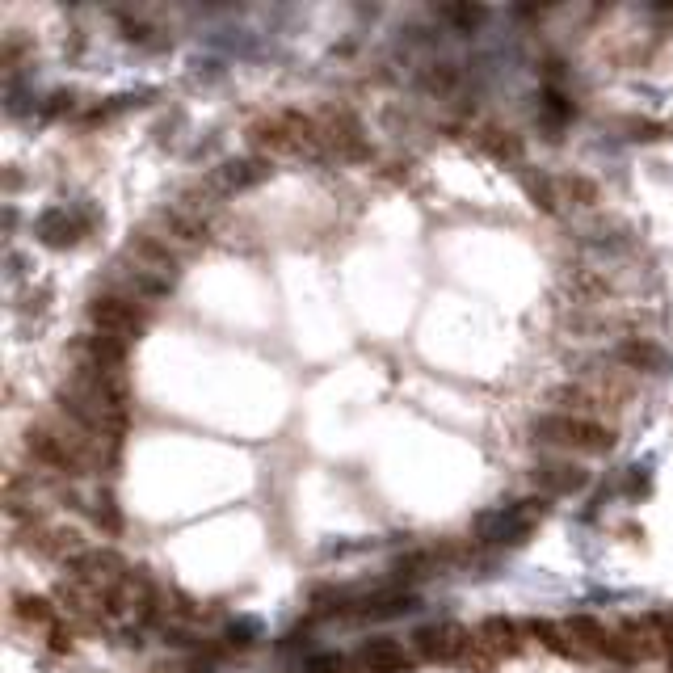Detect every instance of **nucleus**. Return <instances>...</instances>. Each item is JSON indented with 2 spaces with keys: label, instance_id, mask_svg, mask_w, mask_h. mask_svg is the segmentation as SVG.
<instances>
[{
  "label": "nucleus",
  "instance_id": "nucleus-8",
  "mask_svg": "<svg viewBox=\"0 0 673 673\" xmlns=\"http://www.w3.org/2000/svg\"><path fill=\"white\" fill-rule=\"evenodd\" d=\"M476 640L501 661V657H514V652H522V627L514 619H505V615H493V619H484L476 627Z\"/></svg>",
  "mask_w": 673,
  "mask_h": 673
},
{
  "label": "nucleus",
  "instance_id": "nucleus-11",
  "mask_svg": "<svg viewBox=\"0 0 673 673\" xmlns=\"http://www.w3.org/2000/svg\"><path fill=\"white\" fill-rule=\"evenodd\" d=\"M535 480L543 488H552V493H581L589 484V472L577 463H543V467H535Z\"/></svg>",
  "mask_w": 673,
  "mask_h": 673
},
{
  "label": "nucleus",
  "instance_id": "nucleus-6",
  "mask_svg": "<svg viewBox=\"0 0 673 673\" xmlns=\"http://www.w3.org/2000/svg\"><path fill=\"white\" fill-rule=\"evenodd\" d=\"M467 640L472 631L459 627V623H434V627H421L417 631V648L425 661H438V665H459Z\"/></svg>",
  "mask_w": 673,
  "mask_h": 673
},
{
  "label": "nucleus",
  "instance_id": "nucleus-9",
  "mask_svg": "<svg viewBox=\"0 0 673 673\" xmlns=\"http://www.w3.org/2000/svg\"><path fill=\"white\" fill-rule=\"evenodd\" d=\"M270 177V160H228L223 169H215V177H211V186L215 190H223V194H232V190H249V186H257V181H265Z\"/></svg>",
  "mask_w": 673,
  "mask_h": 673
},
{
  "label": "nucleus",
  "instance_id": "nucleus-13",
  "mask_svg": "<svg viewBox=\"0 0 673 673\" xmlns=\"http://www.w3.org/2000/svg\"><path fill=\"white\" fill-rule=\"evenodd\" d=\"M13 615L22 619L26 627H47V636L59 627V610L47 598H34V594H17L13 598Z\"/></svg>",
  "mask_w": 673,
  "mask_h": 673
},
{
  "label": "nucleus",
  "instance_id": "nucleus-5",
  "mask_svg": "<svg viewBox=\"0 0 673 673\" xmlns=\"http://www.w3.org/2000/svg\"><path fill=\"white\" fill-rule=\"evenodd\" d=\"M68 577H76L80 585L97 589V594H114V589L131 577V568L122 564L114 552H85V556L72 564V573H68Z\"/></svg>",
  "mask_w": 673,
  "mask_h": 673
},
{
  "label": "nucleus",
  "instance_id": "nucleus-18",
  "mask_svg": "<svg viewBox=\"0 0 673 673\" xmlns=\"http://www.w3.org/2000/svg\"><path fill=\"white\" fill-rule=\"evenodd\" d=\"M556 194H560V202H577V207H589V202H598V186L589 177H560L556 181Z\"/></svg>",
  "mask_w": 673,
  "mask_h": 673
},
{
  "label": "nucleus",
  "instance_id": "nucleus-16",
  "mask_svg": "<svg viewBox=\"0 0 673 673\" xmlns=\"http://www.w3.org/2000/svg\"><path fill=\"white\" fill-rule=\"evenodd\" d=\"M526 631L535 636L543 648H552V652H560V657H577V648H573V640L564 636V627H556V623H547V619H530L526 623Z\"/></svg>",
  "mask_w": 673,
  "mask_h": 673
},
{
  "label": "nucleus",
  "instance_id": "nucleus-10",
  "mask_svg": "<svg viewBox=\"0 0 673 673\" xmlns=\"http://www.w3.org/2000/svg\"><path fill=\"white\" fill-rule=\"evenodd\" d=\"M85 362L97 371H122L127 366V341L114 333H89L85 337Z\"/></svg>",
  "mask_w": 673,
  "mask_h": 673
},
{
  "label": "nucleus",
  "instance_id": "nucleus-3",
  "mask_svg": "<svg viewBox=\"0 0 673 673\" xmlns=\"http://www.w3.org/2000/svg\"><path fill=\"white\" fill-rule=\"evenodd\" d=\"M320 118V135H324V152L337 156V160H362L366 144H362V127L354 122V114L345 110H324Z\"/></svg>",
  "mask_w": 673,
  "mask_h": 673
},
{
  "label": "nucleus",
  "instance_id": "nucleus-19",
  "mask_svg": "<svg viewBox=\"0 0 673 673\" xmlns=\"http://www.w3.org/2000/svg\"><path fill=\"white\" fill-rule=\"evenodd\" d=\"M93 518L106 526V530H118V509H114V497H110V493H97V497H93Z\"/></svg>",
  "mask_w": 673,
  "mask_h": 673
},
{
  "label": "nucleus",
  "instance_id": "nucleus-7",
  "mask_svg": "<svg viewBox=\"0 0 673 673\" xmlns=\"http://www.w3.org/2000/svg\"><path fill=\"white\" fill-rule=\"evenodd\" d=\"M358 661H362V669H371V673H409V669H413L409 648H404L396 636L366 640L362 652H358Z\"/></svg>",
  "mask_w": 673,
  "mask_h": 673
},
{
  "label": "nucleus",
  "instance_id": "nucleus-1",
  "mask_svg": "<svg viewBox=\"0 0 673 673\" xmlns=\"http://www.w3.org/2000/svg\"><path fill=\"white\" fill-rule=\"evenodd\" d=\"M535 438L568 446V451H585V455H602L615 446V430L594 417H568V413H547L535 421Z\"/></svg>",
  "mask_w": 673,
  "mask_h": 673
},
{
  "label": "nucleus",
  "instance_id": "nucleus-15",
  "mask_svg": "<svg viewBox=\"0 0 673 673\" xmlns=\"http://www.w3.org/2000/svg\"><path fill=\"white\" fill-rule=\"evenodd\" d=\"M476 144L488 152V156H497V160H518L522 156V139L514 131H501V127H484L476 135Z\"/></svg>",
  "mask_w": 673,
  "mask_h": 673
},
{
  "label": "nucleus",
  "instance_id": "nucleus-12",
  "mask_svg": "<svg viewBox=\"0 0 673 673\" xmlns=\"http://www.w3.org/2000/svg\"><path fill=\"white\" fill-rule=\"evenodd\" d=\"M80 223L72 219V211L68 207H55V211H47L43 219H38V236H43L47 244H55V249H64V244H76L80 240Z\"/></svg>",
  "mask_w": 673,
  "mask_h": 673
},
{
  "label": "nucleus",
  "instance_id": "nucleus-21",
  "mask_svg": "<svg viewBox=\"0 0 673 673\" xmlns=\"http://www.w3.org/2000/svg\"><path fill=\"white\" fill-rule=\"evenodd\" d=\"M451 17H455V22H463V26H476L480 22V9H451Z\"/></svg>",
  "mask_w": 673,
  "mask_h": 673
},
{
  "label": "nucleus",
  "instance_id": "nucleus-22",
  "mask_svg": "<svg viewBox=\"0 0 673 673\" xmlns=\"http://www.w3.org/2000/svg\"><path fill=\"white\" fill-rule=\"evenodd\" d=\"M669 673H673V652H669Z\"/></svg>",
  "mask_w": 673,
  "mask_h": 673
},
{
  "label": "nucleus",
  "instance_id": "nucleus-14",
  "mask_svg": "<svg viewBox=\"0 0 673 673\" xmlns=\"http://www.w3.org/2000/svg\"><path fill=\"white\" fill-rule=\"evenodd\" d=\"M619 362L627 366V371H661L665 354L652 341H623L619 345Z\"/></svg>",
  "mask_w": 673,
  "mask_h": 673
},
{
  "label": "nucleus",
  "instance_id": "nucleus-2",
  "mask_svg": "<svg viewBox=\"0 0 673 673\" xmlns=\"http://www.w3.org/2000/svg\"><path fill=\"white\" fill-rule=\"evenodd\" d=\"M89 316L97 324V333H114L122 341L139 337V333H144V324H148V312L139 308L135 295H97L89 303Z\"/></svg>",
  "mask_w": 673,
  "mask_h": 673
},
{
  "label": "nucleus",
  "instance_id": "nucleus-20",
  "mask_svg": "<svg viewBox=\"0 0 673 673\" xmlns=\"http://www.w3.org/2000/svg\"><path fill=\"white\" fill-rule=\"evenodd\" d=\"M308 673H345V661L341 657H316L308 665Z\"/></svg>",
  "mask_w": 673,
  "mask_h": 673
},
{
  "label": "nucleus",
  "instance_id": "nucleus-17",
  "mask_svg": "<svg viewBox=\"0 0 673 673\" xmlns=\"http://www.w3.org/2000/svg\"><path fill=\"white\" fill-rule=\"evenodd\" d=\"M417 602H413V594H383V598H375V602H366L358 615L362 619H392V615H404V610H413Z\"/></svg>",
  "mask_w": 673,
  "mask_h": 673
},
{
  "label": "nucleus",
  "instance_id": "nucleus-4",
  "mask_svg": "<svg viewBox=\"0 0 673 673\" xmlns=\"http://www.w3.org/2000/svg\"><path fill=\"white\" fill-rule=\"evenodd\" d=\"M564 636L573 640L577 657H610L619 661V640H615V627H606L594 615H573L564 623Z\"/></svg>",
  "mask_w": 673,
  "mask_h": 673
}]
</instances>
